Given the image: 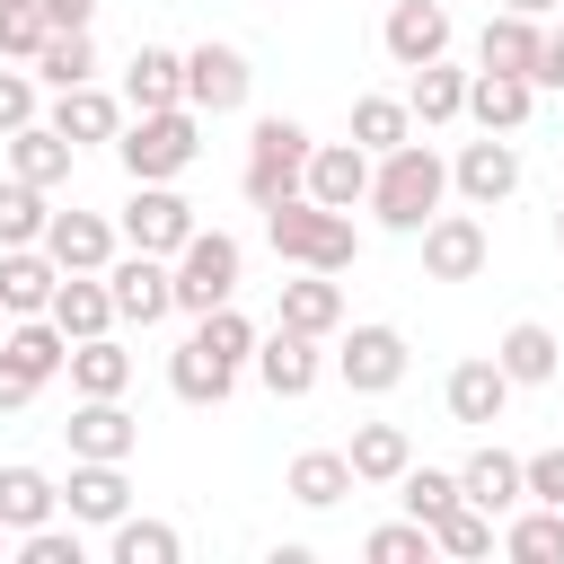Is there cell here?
Wrapping results in <instances>:
<instances>
[{
    "mask_svg": "<svg viewBox=\"0 0 564 564\" xmlns=\"http://www.w3.org/2000/svg\"><path fill=\"white\" fill-rule=\"evenodd\" d=\"M35 388H44V379H26V370H18L9 352H0V414H18V405H35Z\"/></svg>",
    "mask_w": 564,
    "mask_h": 564,
    "instance_id": "obj_50",
    "label": "cell"
},
{
    "mask_svg": "<svg viewBox=\"0 0 564 564\" xmlns=\"http://www.w3.org/2000/svg\"><path fill=\"white\" fill-rule=\"evenodd\" d=\"M53 511H62V485H53L44 467L9 458V467H0V529L18 538V529H35V520H53Z\"/></svg>",
    "mask_w": 564,
    "mask_h": 564,
    "instance_id": "obj_30",
    "label": "cell"
},
{
    "mask_svg": "<svg viewBox=\"0 0 564 564\" xmlns=\"http://www.w3.org/2000/svg\"><path fill=\"white\" fill-rule=\"evenodd\" d=\"M502 555H511V564H555V555H564V511H555V502H538V511H511V529H502Z\"/></svg>",
    "mask_w": 564,
    "mask_h": 564,
    "instance_id": "obj_38",
    "label": "cell"
},
{
    "mask_svg": "<svg viewBox=\"0 0 564 564\" xmlns=\"http://www.w3.org/2000/svg\"><path fill=\"white\" fill-rule=\"evenodd\" d=\"M194 335H203V344H212L220 361H238V370L256 361V317H238V300H220V308H203V317H194Z\"/></svg>",
    "mask_w": 564,
    "mask_h": 564,
    "instance_id": "obj_43",
    "label": "cell"
},
{
    "mask_svg": "<svg viewBox=\"0 0 564 564\" xmlns=\"http://www.w3.org/2000/svg\"><path fill=\"white\" fill-rule=\"evenodd\" d=\"M494 361H502V379H511V388H546V379L564 370V335H555V326H538V317H520V326H502Z\"/></svg>",
    "mask_w": 564,
    "mask_h": 564,
    "instance_id": "obj_22",
    "label": "cell"
},
{
    "mask_svg": "<svg viewBox=\"0 0 564 564\" xmlns=\"http://www.w3.org/2000/svg\"><path fill=\"white\" fill-rule=\"evenodd\" d=\"M405 115H414L423 132L458 123V115H467V70H449V53H441V62H423V70H414V88H405Z\"/></svg>",
    "mask_w": 564,
    "mask_h": 564,
    "instance_id": "obj_31",
    "label": "cell"
},
{
    "mask_svg": "<svg viewBox=\"0 0 564 564\" xmlns=\"http://www.w3.org/2000/svg\"><path fill=\"white\" fill-rule=\"evenodd\" d=\"M282 326H300V335L326 344V335L344 326V291H335V273H308V264H300V273L282 282Z\"/></svg>",
    "mask_w": 564,
    "mask_h": 564,
    "instance_id": "obj_28",
    "label": "cell"
},
{
    "mask_svg": "<svg viewBox=\"0 0 564 564\" xmlns=\"http://www.w3.org/2000/svg\"><path fill=\"white\" fill-rule=\"evenodd\" d=\"M361 555H370V564H423V555H432V529H423V520H388V529L361 538Z\"/></svg>",
    "mask_w": 564,
    "mask_h": 564,
    "instance_id": "obj_45",
    "label": "cell"
},
{
    "mask_svg": "<svg viewBox=\"0 0 564 564\" xmlns=\"http://www.w3.org/2000/svg\"><path fill=\"white\" fill-rule=\"evenodd\" d=\"M167 388H176L185 405H220V397L238 388V361H220L203 335H185V344L167 352Z\"/></svg>",
    "mask_w": 564,
    "mask_h": 564,
    "instance_id": "obj_26",
    "label": "cell"
},
{
    "mask_svg": "<svg viewBox=\"0 0 564 564\" xmlns=\"http://www.w3.org/2000/svg\"><path fill=\"white\" fill-rule=\"evenodd\" d=\"M282 494L308 502V511H335V502L352 494V458H344V449H300L291 476H282Z\"/></svg>",
    "mask_w": 564,
    "mask_h": 564,
    "instance_id": "obj_32",
    "label": "cell"
},
{
    "mask_svg": "<svg viewBox=\"0 0 564 564\" xmlns=\"http://www.w3.org/2000/svg\"><path fill=\"white\" fill-rule=\"evenodd\" d=\"M194 229H203V220H194V203H185V194H176V176H167V185H132V203H123V229H115V238H123V247H141V256H176Z\"/></svg>",
    "mask_w": 564,
    "mask_h": 564,
    "instance_id": "obj_6",
    "label": "cell"
},
{
    "mask_svg": "<svg viewBox=\"0 0 564 564\" xmlns=\"http://www.w3.org/2000/svg\"><path fill=\"white\" fill-rule=\"evenodd\" d=\"M44 256L62 273H106L115 264V220L106 212H53L44 220Z\"/></svg>",
    "mask_w": 564,
    "mask_h": 564,
    "instance_id": "obj_17",
    "label": "cell"
},
{
    "mask_svg": "<svg viewBox=\"0 0 564 564\" xmlns=\"http://www.w3.org/2000/svg\"><path fill=\"white\" fill-rule=\"evenodd\" d=\"M53 282H62V264L44 247H0V308L9 317H44L53 308Z\"/></svg>",
    "mask_w": 564,
    "mask_h": 564,
    "instance_id": "obj_25",
    "label": "cell"
},
{
    "mask_svg": "<svg viewBox=\"0 0 564 564\" xmlns=\"http://www.w3.org/2000/svg\"><path fill=\"white\" fill-rule=\"evenodd\" d=\"M35 97H44V79L18 70V62H0V141H9L18 123H35Z\"/></svg>",
    "mask_w": 564,
    "mask_h": 564,
    "instance_id": "obj_47",
    "label": "cell"
},
{
    "mask_svg": "<svg viewBox=\"0 0 564 564\" xmlns=\"http://www.w3.org/2000/svg\"><path fill=\"white\" fill-rule=\"evenodd\" d=\"M529 88H564V26H538V53H529Z\"/></svg>",
    "mask_w": 564,
    "mask_h": 564,
    "instance_id": "obj_49",
    "label": "cell"
},
{
    "mask_svg": "<svg viewBox=\"0 0 564 564\" xmlns=\"http://www.w3.org/2000/svg\"><path fill=\"white\" fill-rule=\"evenodd\" d=\"M300 194H308V203H326V212H352V203L370 194V150H361V141H317V150H308Z\"/></svg>",
    "mask_w": 564,
    "mask_h": 564,
    "instance_id": "obj_14",
    "label": "cell"
},
{
    "mask_svg": "<svg viewBox=\"0 0 564 564\" xmlns=\"http://www.w3.org/2000/svg\"><path fill=\"white\" fill-rule=\"evenodd\" d=\"M238 273H247V247H238L229 229H194V238L167 256V282H176V308H185V317L238 300Z\"/></svg>",
    "mask_w": 564,
    "mask_h": 564,
    "instance_id": "obj_5",
    "label": "cell"
},
{
    "mask_svg": "<svg viewBox=\"0 0 564 564\" xmlns=\"http://www.w3.org/2000/svg\"><path fill=\"white\" fill-rule=\"evenodd\" d=\"M44 18H53V26H88V18H97V0H44Z\"/></svg>",
    "mask_w": 564,
    "mask_h": 564,
    "instance_id": "obj_51",
    "label": "cell"
},
{
    "mask_svg": "<svg viewBox=\"0 0 564 564\" xmlns=\"http://www.w3.org/2000/svg\"><path fill=\"white\" fill-rule=\"evenodd\" d=\"M194 150H203V115H194V106L132 115V123L115 132V159H123V176H132V185H167V176H185V167H194Z\"/></svg>",
    "mask_w": 564,
    "mask_h": 564,
    "instance_id": "obj_3",
    "label": "cell"
},
{
    "mask_svg": "<svg viewBox=\"0 0 564 564\" xmlns=\"http://www.w3.org/2000/svg\"><path fill=\"white\" fill-rule=\"evenodd\" d=\"M379 44H388V62H397V70H423V62H441V53H449V9H441V0H388Z\"/></svg>",
    "mask_w": 564,
    "mask_h": 564,
    "instance_id": "obj_13",
    "label": "cell"
},
{
    "mask_svg": "<svg viewBox=\"0 0 564 564\" xmlns=\"http://www.w3.org/2000/svg\"><path fill=\"white\" fill-rule=\"evenodd\" d=\"M62 441H70V458H132L141 423L123 414V397H79L70 423H62Z\"/></svg>",
    "mask_w": 564,
    "mask_h": 564,
    "instance_id": "obj_16",
    "label": "cell"
},
{
    "mask_svg": "<svg viewBox=\"0 0 564 564\" xmlns=\"http://www.w3.org/2000/svg\"><path fill=\"white\" fill-rule=\"evenodd\" d=\"M344 458H352V485H397L405 458H414V441H405V423H352Z\"/></svg>",
    "mask_w": 564,
    "mask_h": 564,
    "instance_id": "obj_29",
    "label": "cell"
},
{
    "mask_svg": "<svg viewBox=\"0 0 564 564\" xmlns=\"http://www.w3.org/2000/svg\"><path fill=\"white\" fill-rule=\"evenodd\" d=\"M555 247H564V203H555Z\"/></svg>",
    "mask_w": 564,
    "mask_h": 564,
    "instance_id": "obj_53",
    "label": "cell"
},
{
    "mask_svg": "<svg viewBox=\"0 0 564 564\" xmlns=\"http://www.w3.org/2000/svg\"><path fill=\"white\" fill-rule=\"evenodd\" d=\"M441 194H449V159L441 150H423V141H397V150H379L370 159V212H379V229H397V238H414L432 212H441Z\"/></svg>",
    "mask_w": 564,
    "mask_h": 564,
    "instance_id": "obj_1",
    "label": "cell"
},
{
    "mask_svg": "<svg viewBox=\"0 0 564 564\" xmlns=\"http://www.w3.org/2000/svg\"><path fill=\"white\" fill-rule=\"evenodd\" d=\"M44 220H53L44 185H26V176H0V247H44Z\"/></svg>",
    "mask_w": 564,
    "mask_h": 564,
    "instance_id": "obj_39",
    "label": "cell"
},
{
    "mask_svg": "<svg viewBox=\"0 0 564 564\" xmlns=\"http://www.w3.org/2000/svg\"><path fill=\"white\" fill-rule=\"evenodd\" d=\"M397 502H405V520H423V529H432V520L458 502V467H414V458H405V476H397Z\"/></svg>",
    "mask_w": 564,
    "mask_h": 564,
    "instance_id": "obj_41",
    "label": "cell"
},
{
    "mask_svg": "<svg viewBox=\"0 0 564 564\" xmlns=\"http://www.w3.org/2000/svg\"><path fill=\"white\" fill-rule=\"evenodd\" d=\"M18 564H79V520L70 529H53V520L18 529Z\"/></svg>",
    "mask_w": 564,
    "mask_h": 564,
    "instance_id": "obj_46",
    "label": "cell"
},
{
    "mask_svg": "<svg viewBox=\"0 0 564 564\" xmlns=\"http://www.w3.org/2000/svg\"><path fill=\"white\" fill-rule=\"evenodd\" d=\"M106 291H115V317L123 326H159L167 308H176V282H167V256H115L106 264Z\"/></svg>",
    "mask_w": 564,
    "mask_h": 564,
    "instance_id": "obj_11",
    "label": "cell"
},
{
    "mask_svg": "<svg viewBox=\"0 0 564 564\" xmlns=\"http://www.w3.org/2000/svg\"><path fill=\"white\" fill-rule=\"evenodd\" d=\"M0 352H9V361H18L26 379H53V370L70 361V335H62L53 317H18V326L0 335Z\"/></svg>",
    "mask_w": 564,
    "mask_h": 564,
    "instance_id": "obj_36",
    "label": "cell"
},
{
    "mask_svg": "<svg viewBox=\"0 0 564 564\" xmlns=\"http://www.w3.org/2000/svg\"><path fill=\"white\" fill-rule=\"evenodd\" d=\"M432 555H494V511H476V502H449L441 520H432Z\"/></svg>",
    "mask_w": 564,
    "mask_h": 564,
    "instance_id": "obj_42",
    "label": "cell"
},
{
    "mask_svg": "<svg viewBox=\"0 0 564 564\" xmlns=\"http://www.w3.org/2000/svg\"><path fill=\"white\" fill-rule=\"evenodd\" d=\"M44 35H53L44 0H0V62H35V53H44Z\"/></svg>",
    "mask_w": 564,
    "mask_h": 564,
    "instance_id": "obj_44",
    "label": "cell"
},
{
    "mask_svg": "<svg viewBox=\"0 0 564 564\" xmlns=\"http://www.w3.org/2000/svg\"><path fill=\"white\" fill-rule=\"evenodd\" d=\"M62 370H70V388H79V397H123V388H132V352H123L115 335L70 344V361H62Z\"/></svg>",
    "mask_w": 564,
    "mask_h": 564,
    "instance_id": "obj_34",
    "label": "cell"
},
{
    "mask_svg": "<svg viewBox=\"0 0 564 564\" xmlns=\"http://www.w3.org/2000/svg\"><path fill=\"white\" fill-rule=\"evenodd\" d=\"M308 123H291V115H264L256 132H247V167H238V185H247V203L256 212H273V203H291L300 194V176H308Z\"/></svg>",
    "mask_w": 564,
    "mask_h": 564,
    "instance_id": "obj_4",
    "label": "cell"
},
{
    "mask_svg": "<svg viewBox=\"0 0 564 564\" xmlns=\"http://www.w3.org/2000/svg\"><path fill=\"white\" fill-rule=\"evenodd\" d=\"M529 106H538V88L520 70H467V123L476 132H520Z\"/></svg>",
    "mask_w": 564,
    "mask_h": 564,
    "instance_id": "obj_19",
    "label": "cell"
},
{
    "mask_svg": "<svg viewBox=\"0 0 564 564\" xmlns=\"http://www.w3.org/2000/svg\"><path fill=\"white\" fill-rule=\"evenodd\" d=\"M123 106H132V115L185 106V53H167V44H141V53L123 62Z\"/></svg>",
    "mask_w": 564,
    "mask_h": 564,
    "instance_id": "obj_24",
    "label": "cell"
},
{
    "mask_svg": "<svg viewBox=\"0 0 564 564\" xmlns=\"http://www.w3.org/2000/svg\"><path fill=\"white\" fill-rule=\"evenodd\" d=\"M502 9H520V18H546V9H555V0H502Z\"/></svg>",
    "mask_w": 564,
    "mask_h": 564,
    "instance_id": "obj_52",
    "label": "cell"
},
{
    "mask_svg": "<svg viewBox=\"0 0 564 564\" xmlns=\"http://www.w3.org/2000/svg\"><path fill=\"white\" fill-rule=\"evenodd\" d=\"M449 185H458V203H467V212H494V203H511V194H520V150H511V132H485V141H467V150L449 159Z\"/></svg>",
    "mask_w": 564,
    "mask_h": 564,
    "instance_id": "obj_7",
    "label": "cell"
},
{
    "mask_svg": "<svg viewBox=\"0 0 564 564\" xmlns=\"http://www.w3.org/2000/svg\"><path fill=\"white\" fill-rule=\"evenodd\" d=\"M529 53H538V18H520V9L485 18V35H476V70H520V79H529Z\"/></svg>",
    "mask_w": 564,
    "mask_h": 564,
    "instance_id": "obj_35",
    "label": "cell"
},
{
    "mask_svg": "<svg viewBox=\"0 0 564 564\" xmlns=\"http://www.w3.org/2000/svg\"><path fill=\"white\" fill-rule=\"evenodd\" d=\"M26 70H35V79H44L53 97H62V88L97 79V35H88V26H53V35H44V53H35Z\"/></svg>",
    "mask_w": 564,
    "mask_h": 564,
    "instance_id": "obj_33",
    "label": "cell"
},
{
    "mask_svg": "<svg viewBox=\"0 0 564 564\" xmlns=\"http://www.w3.org/2000/svg\"><path fill=\"white\" fill-rule=\"evenodd\" d=\"M106 555H115V564H176L185 538H176L167 520H132V511H123V520L106 529Z\"/></svg>",
    "mask_w": 564,
    "mask_h": 564,
    "instance_id": "obj_37",
    "label": "cell"
},
{
    "mask_svg": "<svg viewBox=\"0 0 564 564\" xmlns=\"http://www.w3.org/2000/svg\"><path fill=\"white\" fill-rule=\"evenodd\" d=\"M62 511L79 529H115L132 511V485H123V458H70V485H62Z\"/></svg>",
    "mask_w": 564,
    "mask_h": 564,
    "instance_id": "obj_12",
    "label": "cell"
},
{
    "mask_svg": "<svg viewBox=\"0 0 564 564\" xmlns=\"http://www.w3.org/2000/svg\"><path fill=\"white\" fill-rule=\"evenodd\" d=\"M458 502H476V511H494V520H511L529 494H520V458L511 449H467V467H458Z\"/></svg>",
    "mask_w": 564,
    "mask_h": 564,
    "instance_id": "obj_23",
    "label": "cell"
},
{
    "mask_svg": "<svg viewBox=\"0 0 564 564\" xmlns=\"http://www.w3.org/2000/svg\"><path fill=\"white\" fill-rule=\"evenodd\" d=\"M335 379H344L352 397H388V388L405 379V335H397V326H379V317H370V326H352V335L335 344Z\"/></svg>",
    "mask_w": 564,
    "mask_h": 564,
    "instance_id": "obj_9",
    "label": "cell"
},
{
    "mask_svg": "<svg viewBox=\"0 0 564 564\" xmlns=\"http://www.w3.org/2000/svg\"><path fill=\"white\" fill-rule=\"evenodd\" d=\"M70 159H79V150H70L53 123H18V132H9V176L44 185V194H53V185H70Z\"/></svg>",
    "mask_w": 564,
    "mask_h": 564,
    "instance_id": "obj_27",
    "label": "cell"
},
{
    "mask_svg": "<svg viewBox=\"0 0 564 564\" xmlns=\"http://www.w3.org/2000/svg\"><path fill=\"white\" fill-rule=\"evenodd\" d=\"M352 141L379 159V150H397V141H414V115H405V97H352Z\"/></svg>",
    "mask_w": 564,
    "mask_h": 564,
    "instance_id": "obj_40",
    "label": "cell"
},
{
    "mask_svg": "<svg viewBox=\"0 0 564 564\" xmlns=\"http://www.w3.org/2000/svg\"><path fill=\"white\" fill-rule=\"evenodd\" d=\"M520 494L564 511V449H538V458H520Z\"/></svg>",
    "mask_w": 564,
    "mask_h": 564,
    "instance_id": "obj_48",
    "label": "cell"
},
{
    "mask_svg": "<svg viewBox=\"0 0 564 564\" xmlns=\"http://www.w3.org/2000/svg\"><path fill=\"white\" fill-rule=\"evenodd\" d=\"M0 546H9V529H0Z\"/></svg>",
    "mask_w": 564,
    "mask_h": 564,
    "instance_id": "obj_54",
    "label": "cell"
},
{
    "mask_svg": "<svg viewBox=\"0 0 564 564\" xmlns=\"http://www.w3.org/2000/svg\"><path fill=\"white\" fill-rule=\"evenodd\" d=\"M256 379H264L273 397H308V388L326 379V352H317V335H300V326H273V335H256Z\"/></svg>",
    "mask_w": 564,
    "mask_h": 564,
    "instance_id": "obj_15",
    "label": "cell"
},
{
    "mask_svg": "<svg viewBox=\"0 0 564 564\" xmlns=\"http://www.w3.org/2000/svg\"><path fill=\"white\" fill-rule=\"evenodd\" d=\"M53 132H62L70 150H97V141H115V132H123V97H106L97 79H79V88H62V97H53Z\"/></svg>",
    "mask_w": 564,
    "mask_h": 564,
    "instance_id": "obj_20",
    "label": "cell"
},
{
    "mask_svg": "<svg viewBox=\"0 0 564 564\" xmlns=\"http://www.w3.org/2000/svg\"><path fill=\"white\" fill-rule=\"evenodd\" d=\"M414 238H423V273H432V282H476L485 256H494V238H485L476 212H432Z\"/></svg>",
    "mask_w": 564,
    "mask_h": 564,
    "instance_id": "obj_8",
    "label": "cell"
},
{
    "mask_svg": "<svg viewBox=\"0 0 564 564\" xmlns=\"http://www.w3.org/2000/svg\"><path fill=\"white\" fill-rule=\"evenodd\" d=\"M44 317H53L70 344H88V335H115V291H106V273H62Z\"/></svg>",
    "mask_w": 564,
    "mask_h": 564,
    "instance_id": "obj_21",
    "label": "cell"
},
{
    "mask_svg": "<svg viewBox=\"0 0 564 564\" xmlns=\"http://www.w3.org/2000/svg\"><path fill=\"white\" fill-rule=\"evenodd\" d=\"M264 238H273L282 264H308V273H352V256H361L352 212H326V203H308V194L273 203V212H264Z\"/></svg>",
    "mask_w": 564,
    "mask_h": 564,
    "instance_id": "obj_2",
    "label": "cell"
},
{
    "mask_svg": "<svg viewBox=\"0 0 564 564\" xmlns=\"http://www.w3.org/2000/svg\"><path fill=\"white\" fill-rule=\"evenodd\" d=\"M247 88H256V70H247L238 44H194V53H185V106H194V115H238Z\"/></svg>",
    "mask_w": 564,
    "mask_h": 564,
    "instance_id": "obj_10",
    "label": "cell"
},
{
    "mask_svg": "<svg viewBox=\"0 0 564 564\" xmlns=\"http://www.w3.org/2000/svg\"><path fill=\"white\" fill-rule=\"evenodd\" d=\"M441 405H449V423H502V405H511V379H502V361L494 352H476V361H458L449 379H441Z\"/></svg>",
    "mask_w": 564,
    "mask_h": 564,
    "instance_id": "obj_18",
    "label": "cell"
}]
</instances>
